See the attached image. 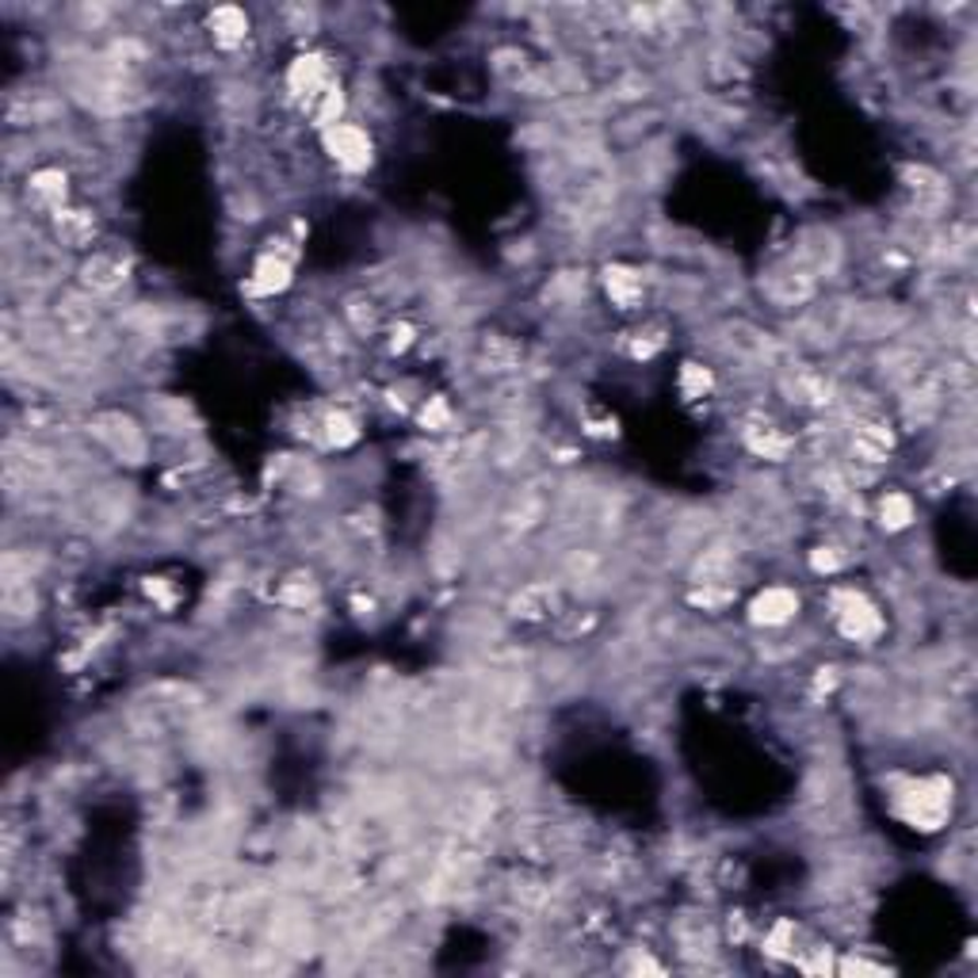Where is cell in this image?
I'll return each instance as SVG.
<instances>
[{
    "label": "cell",
    "mask_w": 978,
    "mask_h": 978,
    "mask_svg": "<svg viewBox=\"0 0 978 978\" xmlns=\"http://www.w3.org/2000/svg\"><path fill=\"white\" fill-rule=\"evenodd\" d=\"M895 811L906 826L921 829V834H933V829H941L952 818V780L948 776H918V780H906L895 791Z\"/></svg>",
    "instance_id": "cell-1"
},
{
    "label": "cell",
    "mask_w": 978,
    "mask_h": 978,
    "mask_svg": "<svg viewBox=\"0 0 978 978\" xmlns=\"http://www.w3.org/2000/svg\"><path fill=\"white\" fill-rule=\"evenodd\" d=\"M829 616L849 642H875L883 634L880 608L860 589H834L829 593Z\"/></svg>",
    "instance_id": "cell-2"
},
{
    "label": "cell",
    "mask_w": 978,
    "mask_h": 978,
    "mask_svg": "<svg viewBox=\"0 0 978 978\" xmlns=\"http://www.w3.org/2000/svg\"><path fill=\"white\" fill-rule=\"evenodd\" d=\"M322 145L345 173H363L375 161V142H371L368 127H360V123L340 119L337 127L322 130Z\"/></svg>",
    "instance_id": "cell-3"
},
{
    "label": "cell",
    "mask_w": 978,
    "mask_h": 978,
    "mask_svg": "<svg viewBox=\"0 0 978 978\" xmlns=\"http://www.w3.org/2000/svg\"><path fill=\"white\" fill-rule=\"evenodd\" d=\"M333 84V73H329V58L317 50L310 54H299V58L287 66V92H291L294 104H306V100H314L322 89H329Z\"/></svg>",
    "instance_id": "cell-4"
},
{
    "label": "cell",
    "mask_w": 978,
    "mask_h": 978,
    "mask_svg": "<svg viewBox=\"0 0 978 978\" xmlns=\"http://www.w3.org/2000/svg\"><path fill=\"white\" fill-rule=\"evenodd\" d=\"M294 279V253L268 248L248 271V294H283Z\"/></svg>",
    "instance_id": "cell-5"
},
{
    "label": "cell",
    "mask_w": 978,
    "mask_h": 978,
    "mask_svg": "<svg viewBox=\"0 0 978 978\" xmlns=\"http://www.w3.org/2000/svg\"><path fill=\"white\" fill-rule=\"evenodd\" d=\"M795 616H799V593L788 585L760 589L749 604V624H757V627H783Z\"/></svg>",
    "instance_id": "cell-6"
},
{
    "label": "cell",
    "mask_w": 978,
    "mask_h": 978,
    "mask_svg": "<svg viewBox=\"0 0 978 978\" xmlns=\"http://www.w3.org/2000/svg\"><path fill=\"white\" fill-rule=\"evenodd\" d=\"M890 452H895V432H890L883 421L852 424V455H857V463L880 467V463L890 459Z\"/></svg>",
    "instance_id": "cell-7"
},
{
    "label": "cell",
    "mask_w": 978,
    "mask_h": 978,
    "mask_svg": "<svg viewBox=\"0 0 978 978\" xmlns=\"http://www.w3.org/2000/svg\"><path fill=\"white\" fill-rule=\"evenodd\" d=\"M123 279H127V268H123V260L119 256H112V253H92L89 260L81 264V283L89 287L92 294L119 291Z\"/></svg>",
    "instance_id": "cell-8"
},
{
    "label": "cell",
    "mask_w": 978,
    "mask_h": 978,
    "mask_svg": "<svg viewBox=\"0 0 978 978\" xmlns=\"http://www.w3.org/2000/svg\"><path fill=\"white\" fill-rule=\"evenodd\" d=\"M207 27H211V38L222 46V50H237V46H245L248 38V15L245 8H234V4H219L211 15H207Z\"/></svg>",
    "instance_id": "cell-9"
},
{
    "label": "cell",
    "mask_w": 978,
    "mask_h": 978,
    "mask_svg": "<svg viewBox=\"0 0 978 978\" xmlns=\"http://www.w3.org/2000/svg\"><path fill=\"white\" fill-rule=\"evenodd\" d=\"M54 234H58V242L66 248H92V242H96V214L61 207L54 214Z\"/></svg>",
    "instance_id": "cell-10"
},
{
    "label": "cell",
    "mask_w": 978,
    "mask_h": 978,
    "mask_svg": "<svg viewBox=\"0 0 978 978\" xmlns=\"http://www.w3.org/2000/svg\"><path fill=\"white\" fill-rule=\"evenodd\" d=\"M604 291L619 310H634L647 294V283H642V271L627 268V264H612V268H604Z\"/></svg>",
    "instance_id": "cell-11"
},
{
    "label": "cell",
    "mask_w": 978,
    "mask_h": 978,
    "mask_svg": "<svg viewBox=\"0 0 978 978\" xmlns=\"http://www.w3.org/2000/svg\"><path fill=\"white\" fill-rule=\"evenodd\" d=\"M913 516H918L913 497L903 493V489H887V493H880V501H875V520H880L887 532H906V527L913 524Z\"/></svg>",
    "instance_id": "cell-12"
},
{
    "label": "cell",
    "mask_w": 978,
    "mask_h": 978,
    "mask_svg": "<svg viewBox=\"0 0 978 978\" xmlns=\"http://www.w3.org/2000/svg\"><path fill=\"white\" fill-rule=\"evenodd\" d=\"M31 199L43 207H50L54 214L66 207V173L61 168H38V173H31Z\"/></svg>",
    "instance_id": "cell-13"
},
{
    "label": "cell",
    "mask_w": 978,
    "mask_h": 978,
    "mask_svg": "<svg viewBox=\"0 0 978 978\" xmlns=\"http://www.w3.org/2000/svg\"><path fill=\"white\" fill-rule=\"evenodd\" d=\"M745 444L753 447V455H760V459H772V463H780L783 455L791 452V436H783L780 429H776V424H753L749 432H745Z\"/></svg>",
    "instance_id": "cell-14"
},
{
    "label": "cell",
    "mask_w": 978,
    "mask_h": 978,
    "mask_svg": "<svg viewBox=\"0 0 978 978\" xmlns=\"http://www.w3.org/2000/svg\"><path fill=\"white\" fill-rule=\"evenodd\" d=\"M317 429H322V440L329 447H352L356 440H360V424L352 421V417L345 414V409H329V414L317 421Z\"/></svg>",
    "instance_id": "cell-15"
},
{
    "label": "cell",
    "mask_w": 978,
    "mask_h": 978,
    "mask_svg": "<svg viewBox=\"0 0 978 978\" xmlns=\"http://www.w3.org/2000/svg\"><path fill=\"white\" fill-rule=\"evenodd\" d=\"M845 566H849V555H845V547H837V543H822V547L811 550L814 573H841Z\"/></svg>",
    "instance_id": "cell-16"
},
{
    "label": "cell",
    "mask_w": 978,
    "mask_h": 978,
    "mask_svg": "<svg viewBox=\"0 0 978 978\" xmlns=\"http://www.w3.org/2000/svg\"><path fill=\"white\" fill-rule=\"evenodd\" d=\"M421 424L429 432H444L447 424H452V409H447V401L444 398H429L424 401V409H421Z\"/></svg>",
    "instance_id": "cell-17"
},
{
    "label": "cell",
    "mask_w": 978,
    "mask_h": 978,
    "mask_svg": "<svg viewBox=\"0 0 978 978\" xmlns=\"http://www.w3.org/2000/svg\"><path fill=\"white\" fill-rule=\"evenodd\" d=\"M708 386H711L708 371L696 368V363H688V368H685V394H688V398H703V394H708Z\"/></svg>",
    "instance_id": "cell-18"
}]
</instances>
